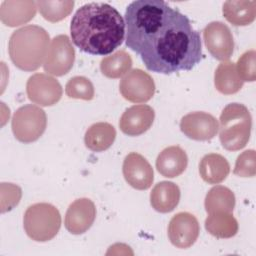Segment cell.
<instances>
[{"label": "cell", "mask_w": 256, "mask_h": 256, "mask_svg": "<svg viewBox=\"0 0 256 256\" xmlns=\"http://www.w3.org/2000/svg\"><path fill=\"white\" fill-rule=\"evenodd\" d=\"M126 46L152 72L190 71L203 57L189 18L162 0H136L125 11Z\"/></svg>", "instance_id": "6da1fadb"}, {"label": "cell", "mask_w": 256, "mask_h": 256, "mask_svg": "<svg viewBox=\"0 0 256 256\" xmlns=\"http://www.w3.org/2000/svg\"><path fill=\"white\" fill-rule=\"evenodd\" d=\"M73 43L91 55H107L124 40L125 21L108 3L92 2L81 6L70 24Z\"/></svg>", "instance_id": "7a4b0ae2"}, {"label": "cell", "mask_w": 256, "mask_h": 256, "mask_svg": "<svg viewBox=\"0 0 256 256\" xmlns=\"http://www.w3.org/2000/svg\"><path fill=\"white\" fill-rule=\"evenodd\" d=\"M50 37L45 29L27 25L14 31L9 39L8 51L13 64L24 71L37 70L45 61Z\"/></svg>", "instance_id": "3957f363"}, {"label": "cell", "mask_w": 256, "mask_h": 256, "mask_svg": "<svg viewBox=\"0 0 256 256\" xmlns=\"http://www.w3.org/2000/svg\"><path fill=\"white\" fill-rule=\"evenodd\" d=\"M219 138L222 146L229 151H237L249 141L252 118L248 108L240 103H230L219 118Z\"/></svg>", "instance_id": "277c9868"}, {"label": "cell", "mask_w": 256, "mask_h": 256, "mask_svg": "<svg viewBox=\"0 0 256 256\" xmlns=\"http://www.w3.org/2000/svg\"><path fill=\"white\" fill-rule=\"evenodd\" d=\"M24 230L34 241L53 239L61 227V215L50 203H35L27 208L23 218Z\"/></svg>", "instance_id": "5b68a950"}, {"label": "cell", "mask_w": 256, "mask_h": 256, "mask_svg": "<svg viewBox=\"0 0 256 256\" xmlns=\"http://www.w3.org/2000/svg\"><path fill=\"white\" fill-rule=\"evenodd\" d=\"M47 117L45 111L32 104L19 107L12 117L11 127L15 138L23 143L38 140L45 132Z\"/></svg>", "instance_id": "8992f818"}, {"label": "cell", "mask_w": 256, "mask_h": 256, "mask_svg": "<svg viewBox=\"0 0 256 256\" xmlns=\"http://www.w3.org/2000/svg\"><path fill=\"white\" fill-rule=\"evenodd\" d=\"M75 61V50L67 35L55 36L48 48L43 63L45 72L54 76H63L73 67Z\"/></svg>", "instance_id": "52a82bcc"}, {"label": "cell", "mask_w": 256, "mask_h": 256, "mask_svg": "<svg viewBox=\"0 0 256 256\" xmlns=\"http://www.w3.org/2000/svg\"><path fill=\"white\" fill-rule=\"evenodd\" d=\"M121 95L132 103H145L155 93V83L152 77L141 69L129 71L120 81Z\"/></svg>", "instance_id": "ba28073f"}, {"label": "cell", "mask_w": 256, "mask_h": 256, "mask_svg": "<svg viewBox=\"0 0 256 256\" xmlns=\"http://www.w3.org/2000/svg\"><path fill=\"white\" fill-rule=\"evenodd\" d=\"M26 93L30 101L40 106H52L62 97V87L54 77L36 73L29 77Z\"/></svg>", "instance_id": "9c48e42d"}, {"label": "cell", "mask_w": 256, "mask_h": 256, "mask_svg": "<svg viewBox=\"0 0 256 256\" xmlns=\"http://www.w3.org/2000/svg\"><path fill=\"white\" fill-rule=\"evenodd\" d=\"M203 38L209 53L219 61H227L233 54L234 40L229 27L220 21L209 23L203 30Z\"/></svg>", "instance_id": "30bf717a"}, {"label": "cell", "mask_w": 256, "mask_h": 256, "mask_svg": "<svg viewBox=\"0 0 256 256\" xmlns=\"http://www.w3.org/2000/svg\"><path fill=\"white\" fill-rule=\"evenodd\" d=\"M200 227L196 217L188 212L175 214L168 225V237L177 248L185 249L192 246L197 240Z\"/></svg>", "instance_id": "8fae6325"}, {"label": "cell", "mask_w": 256, "mask_h": 256, "mask_svg": "<svg viewBox=\"0 0 256 256\" xmlns=\"http://www.w3.org/2000/svg\"><path fill=\"white\" fill-rule=\"evenodd\" d=\"M180 129L190 139L207 141L216 136L219 123L213 115L203 111H196L182 117Z\"/></svg>", "instance_id": "7c38bea8"}, {"label": "cell", "mask_w": 256, "mask_h": 256, "mask_svg": "<svg viewBox=\"0 0 256 256\" xmlns=\"http://www.w3.org/2000/svg\"><path fill=\"white\" fill-rule=\"evenodd\" d=\"M122 170L126 182L137 190H146L153 183V169L146 158L139 153H129L124 159Z\"/></svg>", "instance_id": "4fadbf2b"}, {"label": "cell", "mask_w": 256, "mask_h": 256, "mask_svg": "<svg viewBox=\"0 0 256 256\" xmlns=\"http://www.w3.org/2000/svg\"><path fill=\"white\" fill-rule=\"evenodd\" d=\"M96 217V207L88 198L76 199L72 202L65 214V228L75 235L83 234L93 224Z\"/></svg>", "instance_id": "5bb4252c"}, {"label": "cell", "mask_w": 256, "mask_h": 256, "mask_svg": "<svg viewBox=\"0 0 256 256\" xmlns=\"http://www.w3.org/2000/svg\"><path fill=\"white\" fill-rule=\"evenodd\" d=\"M155 112L152 107L145 104L133 105L122 114L119 127L128 136H138L146 132L153 124Z\"/></svg>", "instance_id": "9a60e30c"}, {"label": "cell", "mask_w": 256, "mask_h": 256, "mask_svg": "<svg viewBox=\"0 0 256 256\" xmlns=\"http://www.w3.org/2000/svg\"><path fill=\"white\" fill-rule=\"evenodd\" d=\"M37 5L34 1L6 0L0 8V19L9 27H16L32 20L36 15Z\"/></svg>", "instance_id": "2e32d148"}, {"label": "cell", "mask_w": 256, "mask_h": 256, "mask_svg": "<svg viewBox=\"0 0 256 256\" xmlns=\"http://www.w3.org/2000/svg\"><path fill=\"white\" fill-rule=\"evenodd\" d=\"M188 164L186 152L179 146H170L160 152L156 159L157 171L164 177L174 178L182 174Z\"/></svg>", "instance_id": "e0dca14e"}, {"label": "cell", "mask_w": 256, "mask_h": 256, "mask_svg": "<svg viewBox=\"0 0 256 256\" xmlns=\"http://www.w3.org/2000/svg\"><path fill=\"white\" fill-rule=\"evenodd\" d=\"M180 200L179 187L169 181L157 183L150 193V203L154 210L160 213L173 211Z\"/></svg>", "instance_id": "ac0fdd59"}, {"label": "cell", "mask_w": 256, "mask_h": 256, "mask_svg": "<svg viewBox=\"0 0 256 256\" xmlns=\"http://www.w3.org/2000/svg\"><path fill=\"white\" fill-rule=\"evenodd\" d=\"M230 172L227 159L217 153L206 154L199 163L201 178L209 184H218L226 179Z\"/></svg>", "instance_id": "d6986e66"}, {"label": "cell", "mask_w": 256, "mask_h": 256, "mask_svg": "<svg viewBox=\"0 0 256 256\" xmlns=\"http://www.w3.org/2000/svg\"><path fill=\"white\" fill-rule=\"evenodd\" d=\"M116 138V130L107 122H98L91 125L84 136V142L88 149L94 152H102L111 147Z\"/></svg>", "instance_id": "ffe728a7"}, {"label": "cell", "mask_w": 256, "mask_h": 256, "mask_svg": "<svg viewBox=\"0 0 256 256\" xmlns=\"http://www.w3.org/2000/svg\"><path fill=\"white\" fill-rule=\"evenodd\" d=\"M223 15L228 22L235 26L251 24L256 17V1L230 0L223 4Z\"/></svg>", "instance_id": "44dd1931"}, {"label": "cell", "mask_w": 256, "mask_h": 256, "mask_svg": "<svg viewBox=\"0 0 256 256\" xmlns=\"http://www.w3.org/2000/svg\"><path fill=\"white\" fill-rule=\"evenodd\" d=\"M214 84L222 94L237 93L242 88L243 81L237 73L235 63L228 61L220 63L214 73Z\"/></svg>", "instance_id": "7402d4cb"}, {"label": "cell", "mask_w": 256, "mask_h": 256, "mask_svg": "<svg viewBox=\"0 0 256 256\" xmlns=\"http://www.w3.org/2000/svg\"><path fill=\"white\" fill-rule=\"evenodd\" d=\"M205 229L216 238H231L238 232V222L231 213L216 212L206 218Z\"/></svg>", "instance_id": "603a6c76"}, {"label": "cell", "mask_w": 256, "mask_h": 256, "mask_svg": "<svg viewBox=\"0 0 256 256\" xmlns=\"http://www.w3.org/2000/svg\"><path fill=\"white\" fill-rule=\"evenodd\" d=\"M204 205L209 214L216 212L232 213L235 207V195L228 187L216 185L206 194Z\"/></svg>", "instance_id": "cb8c5ba5"}, {"label": "cell", "mask_w": 256, "mask_h": 256, "mask_svg": "<svg viewBox=\"0 0 256 256\" xmlns=\"http://www.w3.org/2000/svg\"><path fill=\"white\" fill-rule=\"evenodd\" d=\"M132 66L131 56L124 50H119L112 55L104 57L100 62L102 74L108 78L116 79L129 72Z\"/></svg>", "instance_id": "d4e9b609"}, {"label": "cell", "mask_w": 256, "mask_h": 256, "mask_svg": "<svg viewBox=\"0 0 256 256\" xmlns=\"http://www.w3.org/2000/svg\"><path fill=\"white\" fill-rule=\"evenodd\" d=\"M36 5L43 18L54 23L66 18L72 12L74 1H37Z\"/></svg>", "instance_id": "484cf974"}, {"label": "cell", "mask_w": 256, "mask_h": 256, "mask_svg": "<svg viewBox=\"0 0 256 256\" xmlns=\"http://www.w3.org/2000/svg\"><path fill=\"white\" fill-rule=\"evenodd\" d=\"M65 93L70 98L92 100L94 98V86L84 76H74L68 80L65 86Z\"/></svg>", "instance_id": "4316f807"}, {"label": "cell", "mask_w": 256, "mask_h": 256, "mask_svg": "<svg viewBox=\"0 0 256 256\" xmlns=\"http://www.w3.org/2000/svg\"><path fill=\"white\" fill-rule=\"evenodd\" d=\"M236 70L242 81L256 80V52L254 49L243 53L237 61Z\"/></svg>", "instance_id": "83f0119b"}, {"label": "cell", "mask_w": 256, "mask_h": 256, "mask_svg": "<svg viewBox=\"0 0 256 256\" xmlns=\"http://www.w3.org/2000/svg\"><path fill=\"white\" fill-rule=\"evenodd\" d=\"M234 174L240 177H254L256 174V154L253 149L242 152L236 160Z\"/></svg>", "instance_id": "f1b7e54d"}]
</instances>
